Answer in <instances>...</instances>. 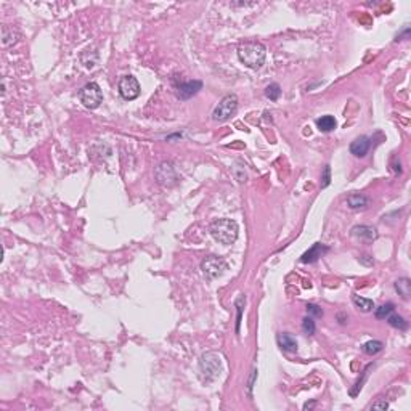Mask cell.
I'll return each mask as SVG.
<instances>
[{
    "mask_svg": "<svg viewBox=\"0 0 411 411\" xmlns=\"http://www.w3.org/2000/svg\"><path fill=\"white\" fill-rule=\"evenodd\" d=\"M387 323H389L392 328H397V330H400V331H405V330H408V322L403 316H400V315H397V314H392L387 316Z\"/></svg>",
    "mask_w": 411,
    "mask_h": 411,
    "instance_id": "obj_18",
    "label": "cell"
},
{
    "mask_svg": "<svg viewBox=\"0 0 411 411\" xmlns=\"http://www.w3.org/2000/svg\"><path fill=\"white\" fill-rule=\"evenodd\" d=\"M200 370H201L206 380H214L216 378L220 376V371H222L220 356L216 352L204 354L201 356V362H200Z\"/></svg>",
    "mask_w": 411,
    "mask_h": 411,
    "instance_id": "obj_5",
    "label": "cell"
},
{
    "mask_svg": "<svg viewBox=\"0 0 411 411\" xmlns=\"http://www.w3.org/2000/svg\"><path fill=\"white\" fill-rule=\"evenodd\" d=\"M352 234L355 238L370 242V241H374L378 238V230L374 226H370V225H358V226L352 228Z\"/></svg>",
    "mask_w": 411,
    "mask_h": 411,
    "instance_id": "obj_11",
    "label": "cell"
},
{
    "mask_svg": "<svg viewBox=\"0 0 411 411\" xmlns=\"http://www.w3.org/2000/svg\"><path fill=\"white\" fill-rule=\"evenodd\" d=\"M265 95H267V98H270V100L276 102L281 96V87L278 84H270V86L265 88Z\"/></svg>",
    "mask_w": 411,
    "mask_h": 411,
    "instance_id": "obj_22",
    "label": "cell"
},
{
    "mask_svg": "<svg viewBox=\"0 0 411 411\" xmlns=\"http://www.w3.org/2000/svg\"><path fill=\"white\" fill-rule=\"evenodd\" d=\"M314 406H315V402L314 403H306V406H304V408L308 410V408H314Z\"/></svg>",
    "mask_w": 411,
    "mask_h": 411,
    "instance_id": "obj_27",
    "label": "cell"
},
{
    "mask_svg": "<svg viewBox=\"0 0 411 411\" xmlns=\"http://www.w3.org/2000/svg\"><path fill=\"white\" fill-rule=\"evenodd\" d=\"M278 346L284 352H298V340H296L289 332H280L276 336Z\"/></svg>",
    "mask_w": 411,
    "mask_h": 411,
    "instance_id": "obj_13",
    "label": "cell"
},
{
    "mask_svg": "<svg viewBox=\"0 0 411 411\" xmlns=\"http://www.w3.org/2000/svg\"><path fill=\"white\" fill-rule=\"evenodd\" d=\"M244 306V298H240L236 302V308H238V320H236V332H240V323H241V315H242V307Z\"/></svg>",
    "mask_w": 411,
    "mask_h": 411,
    "instance_id": "obj_25",
    "label": "cell"
},
{
    "mask_svg": "<svg viewBox=\"0 0 411 411\" xmlns=\"http://www.w3.org/2000/svg\"><path fill=\"white\" fill-rule=\"evenodd\" d=\"M347 206L350 209H366L370 206V198L362 193H352L347 196Z\"/></svg>",
    "mask_w": 411,
    "mask_h": 411,
    "instance_id": "obj_14",
    "label": "cell"
},
{
    "mask_svg": "<svg viewBox=\"0 0 411 411\" xmlns=\"http://www.w3.org/2000/svg\"><path fill=\"white\" fill-rule=\"evenodd\" d=\"M389 408V403L387 402H376L371 405V410H387Z\"/></svg>",
    "mask_w": 411,
    "mask_h": 411,
    "instance_id": "obj_26",
    "label": "cell"
},
{
    "mask_svg": "<svg viewBox=\"0 0 411 411\" xmlns=\"http://www.w3.org/2000/svg\"><path fill=\"white\" fill-rule=\"evenodd\" d=\"M156 177H158L159 184L166 185V186H170L174 184H177V172H175L174 166L170 162H162L161 166H159L158 170H156Z\"/></svg>",
    "mask_w": 411,
    "mask_h": 411,
    "instance_id": "obj_8",
    "label": "cell"
},
{
    "mask_svg": "<svg viewBox=\"0 0 411 411\" xmlns=\"http://www.w3.org/2000/svg\"><path fill=\"white\" fill-rule=\"evenodd\" d=\"M238 224L232 218H218L210 225V234L220 244H233L238 240Z\"/></svg>",
    "mask_w": 411,
    "mask_h": 411,
    "instance_id": "obj_2",
    "label": "cell"
},
{
    "mask_svg": "<svg viewBox=\"0 0 411 411\" xmlns=\"http://www.w3.org/2000/svg\"><path fill=\"white\" fill-rule=\"evenodd\" d=\"M238 58L242 64H246L250 70H258L265 63L267 58V48L265 45L256 40H246L240 44L238 47Z\"/></svg>",
    "mask_w": 411,
    "mask_h": 411,
    "instance_id": "obj_1",
    "label": "cell"
},
{
    "mask_svg": "<svg viewBox=\"0 0 411 411\" xmlns=\"http://www.w3.org/2000/svg\"><path fill=\"white\" fill-rule=\"evenodd\" d=\"M370 146H371V140L368 136H358V138H355L352 143H350V153L356 158H364L368 154L370 151Z\"/></svg>",
    "mask_w": 411,
    "mask_h": 411,
    "instance_id": "obj_10",
    "label": "cell"
},
{
    "mask_svg": "<svg viewBox=\"0 0 411 411\" xmlns=\"http://www.w3.org/2000/svg\"><path fill=\"white\" fill-rule=\"evenodd\" d=\"M202 88V84L200 80H188V82H182L175 87V94H177V98L180 100H190L192 96H194Z\"/></svg>",
    "mask_w": 411,
    "mask_h": 411,
    "instance_id": "obj_9",
    "label": "cell"
},
{
    "mask_svg": "<svg viewBox=\"0 0 411 411\" xmlns=\"http://www.w3.org/2000/svg\"><path fill=\"white\" fill-rule=\"evenodd\" d=\"M395 291L398 292V296H402L403 299H410L411 296V281L408 278H400L395 281Z\"/></svg>",
    "mask_w": 411,
    "mask_h": 411,
    "instance_id": "obj_17",
    "label": "cell"
},
{
    "mask_svg": "<svg viewBox=\"0 0 411 411\" xmlns=\"http://www.w3.org/2000/svg\"><path fill=\"white\" fill-rule=\"evenodd\" d=\"M394 308H395V306H394L392 302L382 304V306H380L379 308H376V318H379V320L387 318L394 312Z\"/></svg>",
    "mask_w": 411,
    "mask_h": 411,
    "instance_id": "obj_20",
    "label": "cell"
},
{
    "mask_svg": "<svg viewBox=\"0 0 411 411\" xmlns=\"http://www.w3.org/2000/svg\"><path fill=\"white\" fill-rule=\"evenodd\" d=\"M352 302L356 308L363 312V314H370V312H372V308H374V302L371 299L362 298V296H356V294L352 296Z\"/></svg>",
    "mask_w": 411,
    "mask_h": 411,
    "instance_id": "obj_15",
    "label": "cell"
},
{
    "mask_svg": "<svg viewBox=\"0 0 411 411\" xmlns=\"http://www.w3.org/2000/svg\"><path fill=\"white\" fill-rule=\"evenodd\" d=\"M306 308H307V314L312 315V316H315V318H322L323 316V308L315 306V304H308Z\"/></svg>",
    "mask_w": 411,
    "mask_h": 411,
    "instance_id": "obj_23",
    "label": "cell"
},
{
    "mask_svg": "<svg viewBox=\"0 0 411 411\" xmlns=\"http://www.w3.org/2000/svg\"><path fill=\"white\" fill-rule=\"evenodd\" d=\"M328 248L326 246H323V244H320V242H316V244H314L312 246L306 254L302 256V258L300 260L304 262V264H314V262H316L320 257H322L323 254H326L328 252Z\"/></svg>",
    "mask_w": 411,
    "mask_h": 411,
    "instance_id": "obj_12",
    "label": "cell"
},
{
    "mask_svg": "<svg viewBox=\"0 0 411 411\" xmlns=\"http://www.w3.org/2000/svg\"><path fill=\"white\" fill-rule=\"evenodd\" d=\"M322 188H326L330 185L331 182V167L330 166H324V170H323V175H322Z\"/></svg>",
    "mask_w": 411,
    "mask_h": 411,
    "instance_id": "obj_24",
    "label": "cell"
},
{
    "mask_svg": "<svg viewBox=\"0 0 411 411\" xmlns=\"http://www.w3.org/2000/svg\"><path fill=\"white\" fill-rule=\"evenodd\" d=\"M316 127L320 128V132L328 134V132L336 128V119H334L332 116H330V114H326V116H322L316 120Z\"/></svg>",
    "mask_w": 411,
    "mask_h": 411,
    "instance_id": "obj_16",
    "label": "cell"
},
{
    "mask_svg": "<svg viewBox=\"0 0 411 411\" xmlns=\"http://www.w3.org/2000/svg\"><path fill=\"white\" fill-rule=\"evenodd\" d=\"M302 330L304 332L307 334V336H314L315 331H316V326H315V322L312 316H306L302 320Z\"/></svg>",
    "mask_w": 411,
    "mask_h": 411,
    "instance_id": "obj_21",
    "label": "cell"
},
{
    "mask_svg": "<svg viewBox=\"0 0 411 411\" xmlns=\"http://www.w3.org/2000/svg\"><path fill=\"white\" fill-rule=\"evenodd\" d=\"M140 82L134 78L132 74H127L124 78H120L119 80V94L124 100H135L136 96L140 95Z\"/></svg>",
    "mask_w": 411,
    "mask_h": 411,
    "instance_id": "obj_7",
    "label": "cell"
},
{
    "mask_svg": "<svg viewBox=\"0 0 411 411\" xmlns=\"http://www.w3.org/2000/svg\"><path fill=\"white\" fill-rule=\"evenodd\" d=\"M201 270L204 272V275L208 276L209 280H214V278L222 276L224 273L228 270V264L224 260L222 257L209 256L201 262Z\"/></svg>",
    "mask_w": 411,
    "mask_h": 411,
    "instance_id": "obj_6",
    "label": "cell"
},
{
    "mask_svg": "<svg viewBox=\"0 0 411 411\" xmlns=\"http://www.w3.org/2000/svg\"><path fill=\"white\" fill-rule=\"evenodd\" d=\"M79 100L80 103L88 110H95L102 104L103 102V92L100 86L96 82H88L87 86H84L79 92Z\"/></svg>",
    "mask_w": 411,
    "mask_h": 411,
    "instance_id": "obj_4",
    "label": "cell"
},
{
    "mask_svg": "<svg viewBox=\"0 0 411 411\" xmlns=\"http://www.w3.org/2000/svg\"><path fill=\"white\" fill-rule=\"evenodd\" d=\"M382 347L384 346L380 340H370L363 346V350H364V354H368V355H376L382 350Z\"/></svg>",
    "mask_w": 411,
    "mask_h": 411,
    "instance_id": "obj_19",
    "label": "cell"
},
{
    "mask_svg": "<svg viewBox=\"0 0 411 411\" xmlns=\"http://www.w3.org/2000/svg\"><path fill=\"white\" fill-rule=\"evenodd\" d=\"M236 110H238V96L233 94L225 95L216 106L214 112H212V120H216V122H225V120H228L236 112Z\"/></svg>",
    "mask_w": 411,
    "mask_h": 411,
    "instance_id": "obj_3",
    "label": "cell"
}]
</instances>
